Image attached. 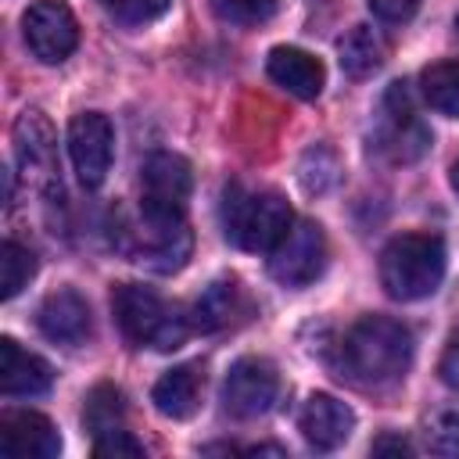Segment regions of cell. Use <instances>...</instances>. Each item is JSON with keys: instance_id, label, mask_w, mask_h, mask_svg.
Masks as SVG:
<instances>
[{"instance_id": "cell-1", "label": "cell", "mask_w": 459, "mask_h": 459, "mask_svg": "<svg viewBox=\"0 0 459 459\" xmlns=\"http://www.w3.org/2000/svg\"><path fill=\"white\" fill-rule=\"evenodd\" d=\"M412 366V333L391 316H362L337 341V377L377 391L391 387Z\"/></svg>"}, {"instance_id": "cell-2", "label": "cell", "mask_w": 459, "mask_h": 459, "mask_svg": "<svg viewBox=\"0 0 459 459\" xmlns=\"http://www.w3.org/2000/svg\"><path fill=\"white\" fill-rule=\"evenodd\" d=\"M111 308H115V323L122 337L136 348L172 351L194 330L190 319L176 305H169L161 294H154L143 283H118L111 294Z\"/></svg>"}, {"instance_id": "cell-3", "label": "cell", "mask_w": 459, "mask_h": 459, "mask_svg": "<svg viewBox=\"0 0 459 459\" xmlns=\"http://www.w3.org/2000/svg\"><path fill=\"white\" fill-rule=\"evenodd\" d=\"M445 280V240L437 233H402L380 251V283L394 301L430 298Z\"/></svg>"}, {"instance_id": "cell-4", "label": "cell", "mask_w": 459, "mask_h": 459, "mask_svg": "<svg viewBox=\"0 0 459 459\" xmlns=\"http://www.w3.org/2000/svg\"><path fill=\"white\" fill-rule=\"evenodd\" d=\"M290 222V204L276 190H244L233 183L222 194V233L240 251H273Z\"/></svg>"}, {"instance_id": "cell-5", "label": "cell", "mask_w": 459, "mask_h": 459, "mask_svg": "<svg viewBox=\"0 0 459 459\" xmlns=\"http://www.w3.org/2000/svg\"><path fill=\"white\" fill-rule=\"evenodd\" d=\"M115 247L151 269V273H176L186 265L190 258V247H194V237H190V226L186 219H165V215H151L140 208V215L133 219H122L115 226Z\"/></svg>"}, {"instance_id": "cell-6", "label": "cell", "mask_w": 459, "mask_h": 459, "mask_svg": "<svg viewBox=\"0 0 459 459\" xmlns=\"http://www.w3.org/2000/svg\"><path fill=\"white\" fill-rule=\"evenodd\" d=\"M326 265V233L312 219H294L269 251V276L283 287H308Z\"/></svg>"}, {"instance_id": "cell-7", "label": "cell", "mask_w": 459, "mask_h": 459, "mask_svg": "<svg viewBox=\"0 0 459 459\" xmlns=\"http://www.w3.org/2000/svg\"><path fill=\"white\" fill-rule=\"evenodd\" d=\"M190 186H194V176L186 158L158 151L140 169V208L165 219H186Z\"/></svg>"}, {"instance_id": "cell-8", "label": "cell", "mask_w": 459, "mask_h": 459, "mask_svg": "<svg viewBox=\"0 0 459 459\" xmlns=\"http://www.w3.org/2000/svg\"><path fill=\"white\" fill-rule=\"evenodd\" d=\"M22 36L36 61L61 65L79 47V22L65 0H36L22 14Z\"/></svg>"}, {"instance_id": "cell-9", "label": "cell", "mask_w": 459, "mask_h": 459, "mask_svg": "<svg viewBox=\"0 0 459 459\" xmlns=\"http://www.w3.org/2000/svg\"><path fill=\"white\" fill-rule=\"evenodd\" d=\"M68 158L86 190H97L115 158V129L100 111H79L68 122Z\"/></svg>"}, {"instance_id": "cell-10", "label": "cell", "mask_w": 459, "mask_h": 459, "mask_svg": "<svg viewBox=\"0 0 459 459\" xmlns=\"http://www.w3.org/2000/svg\"><path fill=\"white\" fill-rule=\"evenodd\" d=\"M14 154L18 165L25 172V179H32V186H39L43 194H61V179H57V143H54V126L39 108H25L14 122Z\"/></svg>"}, {"instance_id": "cell-11", "label": "cell", "mask_w": 459, "mask_h": 459, "mask_svg": "<svg viewBox=\"0 0 459 459\" xmlns=\"http://www.w3.org/2000/svg\"><path fill=\"white\" fill-rule=\"evenodd\" d=\"M380 151H387L394 161H416L430 147V133L416 115L412 93L405 82H391L380 104Z\"/></svg>"}, {"instance_id": "cell-12", "label": "cell", "mask_w": 459, "mask_h": 459, "mask_svg": "<svg viewBox=\"0 0 459 459\" xmlns=\"http://www.w3.org/2000/svg\"><path fill=\"white\" fill-rule=\"evenodd\" d=\"M276 391H280V377H276L273 362L247 355L230 366L226 384H222V402L237 420H255L273 409Z\"/></svg>"}, {"instance_id": "cell-13", "label": "cell", "mask_w": 459, "mask_h": 459, "mask_svg": "<svg viewBox=\"0 0 459 459\" xmlns=\"http://www.w3.org/2000/svg\"><path fill=\"white\" fill-rule=\"evenodd\" d=\"M61 434L43 412L7 409L0 416V455L4 459H57Z\"/></svg>"}, {"instance_id": "cell-14", "label": "cell", "mask_w": 459, "mask_h": 459, "mask_svg": "<svg viewBox=\"0 0 459 459\" xmlns=\"http://www.w3.org/2000/svg\"><path fill=\"white\" fill-rule=\"evenodd\" d=\"M36 323L43 330L47 341L54 344H68V348H79L90 341L93 333V319H90V305L79 290L72 287H61L54 294L43 298L39 312H36Z\"/></svg>"}, {"instance_id": "cell-15", "label": "cell", "mask_w": 459, "mask_h": 459, "mask_svg": "<svg viewBox=\"0 0 459 459\" xmlns=\"http://www.w3.org/2000/svg\"><path fill=\"white\" fill-rule=\"evenodd\" d=\"M298 427H301V437H305L316 452H333V448H341V445L351 437L355 412H351L341 398L319 391V394H312V398L301 405Z\"/></svg>"}, {"instance_id": "cell-16", "label": "cell", "mask_w": 459, "mask_h": 459, "mask_svg": "<svg viewBox=\"0 0 459 459\" xmlns=\"http://www.w3.org/2000/svg\"><path fill=\"white\" fill-rule=\"evenodd\" d=\"M54 369L47 359L25 351L14 337H0V391L7 398H36L50 391Z\"/></svg>"}, {"instance_id": "cell-17", "label": "cell", "mask_w": 459, "mask_h": 459, "mask_svg": "<svg viewBox=\"0 0 459 459\" xmlns=\"http://www.w3.org/2000/svg\"><path fill=\"white\" fill-rule=\"evenodd\" d=\"M265 72L276 86H283L287 93L301 97V100H316L323 93V65L319 57H312L308 50L298 47H273L265 57Z\"/></svg>"}, {"instance_id": "cell-18", "label": "cell", "mask_w": 459, "mask_h": 459, "mask_svg": "<svg viewBox=\"0 0 459 459\" xmlns=\"http://www.w3.org/2000/svg\"><path fill=\"white\" fill-rule=\"evenodd\" d=\"M201 391H204V369L197 362H183V366H172L154 384L151 402L169 420H190L201 405Z\"/></svg>"}, {"instance_id": "cell-19", "label": "cell", "mask_w": 459, "mask_h": 459, "mask_svg": "<svg viewBox=\"0 0 459 459\" xmlns=\"http://www.w3.org/2000/svg\"><path fill=\"white\" fill-rule=\"evenodd\" d=\"M244 312V290L237 280H215L201 290V298L190 308V326L201 333L226 330L237 316Z\"/></svg>"}, {"instance_id": "cell-20", "label": "cell", "mask_w": 459, "mask_h": 459, "mask_svg": "<svg viewBox=\"0 0 459 459\" xmlns=\"http://www.w3.org/2000/svg\"><path fill=\"white\" fill-rule=\"evenodd\" d=\"M337 50H341V68H344L351 79H366V75H373V72L384 65V54H387L384 39H380L369 25H355V29H348V32L341 36Z\"/></svg>"}, {"instance_id": "cell-21", "label": "cell", "mask_w": 459, "mask_h": 459, "mask_svg": "<svg viewBox=\"0 0 459 459\" xmlns=\"http://www.w3.org/2000/svg\"><path fill=\"white\" fill-rule=\"evenodd\" d=\"M420 90H423V100L434 111L459 118V57L427 65L423 75H420Z\"/></svg>"}, {"instance_id": "cell-22", "label": "cell", "mask_w": 459, "mask_h": 459, "mask_svg": "<svg viewBox=\"0 0 459 459\" xmlns=\"http://www.w3.org/2000/svg\"><path fill=\"white\" fill-rule=\"evenodd\" d=\"M122 420H126L122 391L111 387V384H97V387L86 394V405H82V427L97 437V434H104V430L122 427Z\"/></svg>"}, {"instance_id": "cell-23", "label": "cell", "mask_w": 459, "mask_h": 459, "mask_svg": "<svg viewBox=\"0 0 459 459\" xmlns=\"http://www.w3.org/2000/svg\"><path fill=\"white\" fill-rule=\"evenodd\" d=\"M36 276V255L14 240L0 244V294L4 301H11L22 287H29V280Z\"/></svg>"}, {"instance_id": "cell-24", "label": "cell", "mask_w": 459, "mask_h": 459, "mask_svg": "<svg viewBox=\"0 0 459 459\" xmlns=\"http://www.w3.org/2000/svg\"><path fill=\"white\" fill-rule=\"evenodd\" d=\"M423 445L430 455L459 459V405H445L427 416L423 423Z\"/></svg>"}, {"instance_id": "cell-25", "label": "cell", "mask_w": 459, "mask_h": 459, "mask_svg": "<svg viewBox=\"0 0 459 459\" xmlns=\"http://www.w3.org/2000/svg\"><path fill=\"white\" fill-rule=\"evenodd\" d=\"M215 18L230 22V25H262L276 14L280 0H208Z\"/></svg>"}, {"instance_id": "cell-26", "label": "cell", "mask_w": 459, "mask_h": 459, "mask_svg": "<svg viewBox=\"0 0 459 459\" xmlns=\"http://www.w3.org/2000/svg\"><path fill=\"white\" fill-rule=\"evenodd\" d=\"M298 179H301V186H305L308 194H323L326 186H333V179H337V161H333V154L323 151V147L308 151V154L301 158Z\"/></svg>"}, {"instance_id": "cell-27", "label": "cell", "mask_w": 459, "mask_h": 459, "mask_svg": "<svg viewBox=\"0 0 459 459\" xmlns=\"http://www.w3.org/2000/svg\"><path fill=\"white\" fill-rule=\"evenodd\" d=\"M115 22L122 25H147L169 11L172 0H97Z\"/></svg>"}, {"instance_id": "cell-28", "label": "cell", "mask_w": 459, "mask_h": 459, "mask_svg": "<svg viewBox=\"0 0 459 459\" xmlns=\"http://www.w3.org/2000/svg\"><path fill=\"white\" fill-rule=\"evenodd\" d=\"M93 455L97 459H122V455L140 459L143 455V445L126 427H115V430H104V434L93 437Z\"/></svg>"}, {"instance_id": "cell-29", "label": "cell", "mask_w": 459, "mask_h": 459, "mask_svg": "<svg viewBox=\"0 0 459 459\" xmlns=\"http://www.w3.org/2000/svg\"><path fill=\"white\" fill-rule=\"evenodd\" d=\"M366 4H369V11H373L380 22H391V25L409 22V18L416 14V7H420V0H366Z\"/></svg>"}, {"instance_id": "cell-30", "label": "cell", "mask_w": 459, "mask_h": 459, "mask_svg": "<svg viewBox=\"0 0 459 459\" xmlns=\"http://www.w3.org/2000/svg\"><path fill=\"white\" fill-rule=\"evenodd\" d=\"M437 373H441L445 387L459 391V337L448 341V348H445V355H441V362H437Z\"/></svg>"}, {"instance_id": "cell-31", "label": "cell", "mask_w": 459, "mask_h": 459, "mask_svg": "<svg viewBox=\"0 0 459 459\" xmlns=\"http://www.w3.org/2000/svg\"><path fill=\"white\" fill-rule=\"evenodd\" d=\"M369 452H373V455H409V452H412V445H409L402 434H391V430H387V434H380V437L373 441V448H369Z\"/></svg>"}, {"instance_id": "cell-32", "label": "cell", "mask_w": 459, "mask_h": 459, "mask_svg": "<svg viewBox=\"0 0 459 459\" xmlns=\"http://www.w3.org/2000/svg\"><path fill=\"white\" fill-rule=\"evenodd\" d=\"M448 179H452V190L459 194V158L452 161V172H448Z\"/></svg>"}, {"instance_id": "cell-33", "label": "cell", "mask_w": 459, "mask_h": 459, "mask_svg": "<svg viewBox=\"0 0 459 459\" xmlns=\"http://www.w3.org/2000/svg\"><path fill=\"white\" fill-rule=\"evenodd\" d=\"M455 29H459V18H455Z\"/></svg>"}]
</instances>
